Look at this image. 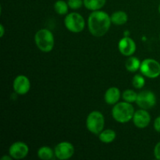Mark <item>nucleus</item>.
I'll return each mask as SVG.
<instances>
[{"instance_id": "6", "label": "nucleus", "mask_w": 160, "mask_h": 160, "mask_svg": "<svg viewBox=\"0 0 160 160\" xmlns=\"http://www.w3.org/2000/svg\"><path fill=\"white\" fill-rule=\"evenodd\" d=\"M140 70L147 78H156L160 75V63L154 59H145L141 63Z\"/></svg>"}, {"instance_id": "2", "label": "nucleus", "mask_w": 160, "mask_h": 160, "mask_svg": "<svg viewBox=\"0 0 160 160\" xmlns=\"http://www.w3.org/2000/svg\"><path fill=\"white\" fill-rule=\"evenodd\" d=\"M134 114V109L130 102H122L114 105L112 110V117L116 121L124 123L129 122L133 119Z\"/></svg>"}, {"instance_id": "7", "label": "nucleus", "mask_w": 160, "mask_h": 160, "mask_svg": "<svg viewBox=\"0 0 160 160\" xmlns=\"http://www.w3.org/2000/svg\"><path fill=\"white\" fill-rule=\"evenodd\" d=\"M136 103L141 109L147 110L156 104V97L151 91H143L138 94Z\"/></svg>"}, {"instance_id": "13", "label": "nucleus", "mask_w": 160, "mask_h": 160, "mask_svg": "<svg viewBox=\"0 0 160 160\" xmlns=\"http://www.w3.org/2000/svg\"><path fill=\"white\" fill-rule=\"evenodd\" d=\"M120 98V91L116 87L109 88L105 93L104 99L108 105H115Z\"/></svg>"}, {"instance_id": "10", "label": "nucleus", "mask_w": 160, "mask_h": 160, "mask_svg": "<svg viewBox=\"0 0 160 160\" xmlns=\"http://www.w3.org/2000/svg\"><path fill=\"white\" fill-rule=\"evenodd\" d=\"M14 92L18 95H25L28 93L31 88V82L28 77L24 75H19L13 81Z\"/></svg>"}, {"instance_id": "20", "label": "nucleus", "mask_w": 160, "mask_h": 160, "mask_svg": "<svg viewBox=\"0 0 160 160\" xmlns=\"http://www.w3.org/2000/svg\"><path fill=\"white\" fill-rule=\"evenodd\" d=\"M122 98L127 102H136V100L138 98V94L136 93L134 91L131 90V89H128V90H125L123 92V95H122Z\"/></svg>"}, {"instance_id": "21", "label": "nucleus", "mask_w": 160, "mask_h": 160, "mask_svg": "<svg viewBox=\"0 0 160 160\" xmlns=\"http://www.w3.org/2000/svg\"><path fill=\"white\" fill-rule=\"evenodd\" d=\"M145 84V78L140 74H136L135 76L133 78L132 80V84L135 88L141 89L144 87Z\"/></svg>"}, {"instance_id": "17", "label": "nucleus", "mask_w": 160, "mask_h": 160, "mask_svg": "<svg viewBox=\"0 0 160 160\" xmlns=\"http://www.w3.org/2000/svg\"><path fill=\"white\" fill-rule=\"evenodd\" d=\"M116 136L117 134H116L115 131L111 129H106L100 133L98 138L102 143L109 144L115 140Z\"/></svg>"}, {"instance_id": "15", "label": "nucleus", "mask_w": 160, "mask_h": 160, "mask_svg": "<svg viewBox=\"0 0 160 160\" xmlns=\"http://www.w3.org/2000/svg\"><path fill=\"white\" fill-rule=\"evenodd\" d=\"M106 0H84V6L92 11L99 10L105 6Z\"/></svg>"}, {"instance_id": "5", "label": "nucleus", "mask_w": 160, "mask_h": 160, "mask_svg": "<svg viewBox=\"0 0 160 160\" xmlns=\"http://www.w3.org/2000/svg\"><path fill=\"white\" fill-rule=\"evenodd\" d=\"M64 23L68 31L73 33L81 32L85 27V21L82 16L78 12H70L67 14Z\"/></svg>"}, {"instance_id": "26", "label": "nucleus", "mask_w": 160, "mask_h": 160, "mask_svg": "<svg viewBox=\"0 0 160 160\" xmlns=\"http://www.w3.org/2000/svg\"><path fill=\"white\" fill-rule=\"evenodd\" d=\"M12 159V157L11 156H4L3 157H2L1 160H11Z\"/></svg>"}, {"instance_id": "24", "label": "nucleus", "mask_w": 160, "mask_h": 160, "mask_svg": "<svg viewBox=\"0 0 160 160\" xmlns=\"http://www.w3.org/2000/svg\"><path fill=\"white\" fill-rule=\"evenodd\" d=\"M154 129L160 133V117H158L154 121Z\"/></svg>"}, {"instance_id": "8", "label": "nucleus", "mask_w": 160, "mask_h": 160, "mask_svg": "<svg viewBox=\"0 0 160 160\" xmlns=\"http://www.w3.org/2000/svg\"><path fill=\"white\" fill-rule=\"evenodd\" d=\"M55 156L60 160L69 159L74 153V147L71 143L62 142L55 147Z\"/></svg>"}, {"instance_id": "12", "label": "nucleus", "mask_w": 160, "mask_h": 160, "mask_svg": "<svg viewBox=\"0 0 160 160\" xmlns=\"http://www.w3.org/2000/svg\"><path fill=\"white\" fill-rule=\"evenodd\" d=\"M118 48L123 56H131L136 51V44L131 38L124 37L119 42Z\"/></svg>"}, {"instance_id": "27", "label": "nucleus", "mask_w": 160, "mask_h": 160, "mask_svg": "<svg viewBox=\"0 0 160 160\" xmlns=\"http://www.w3.org/2000/svg\"><path fill=\"white\" fill-rule=\"evenodd\" d=\"M159 13H160V5H159Z\"/></svg>"}, {"instance_id": "18", "label": "nucleus", "mask_w": 160, "mask_h": 160, "mask_svg": "<svg viewBox=\"0 0 160 160\" xmlns=\"http://www.w3.org/2000/svg\"><path fill=\"white\" fill-rule=\"evenodd\" d=\"M55 152L48 146H42L38 151V156L42 160H49L53 158Z\"/></svg>"}, {"instance_id": "1", "label": "nucleus", "mask_w": 160, "mask_h": 160, "mask_svg": "<svg viewBox=\"0 0 160 160\" xmlns=\"http://www.w3.org/2000/svg\"><path fill=\"white\" fill-rule=\"evenodd\" d=\"M111 23L110 16L106 12L100 10L93 11L88 20L89 31L95 37L104 36L110 28Z\"/></svg>"}, {"instance_id": "9", "label": "nucleus", "mask_w": 160, "mask_h": 160, "mask_svg": "<svg viewBox=\"0 0 160 160\" xmlns=\"http://www.w3.org/2000/svg\"><path fill=\"white\" fill-rule=\"evenodd\" d=\"M29 152L28 145L24 142H17L10 145L9 149V156L15 159H22L26 157Z\"/></svg>"}, {"instance_id": "11", "label": "nucleus", "mask_w": 160, "mask_h": 160, "mask_svg": "<svg viewBox=\"0 0 160 160\" xmlns=\"http://www.w3.org/2000/svg\"><path fill=\"white\" fill-rule=\"evenodd\" d=\"M150 121H151V117L149 112L146 109H142L134 112L133 122L137 128L141 129L145 128L148 126Z\"/></svg>"}, {"instance_id": "22", "label": "nucleus", "mask_w": 160, "mask_h": 160, "mask_svg": "<svg viewBox=\"0 0 160 160\" xmlns=\"http://www.w3.org/2000/svg\"><path fill=\"white\" fill-rule=\"evenodd\" d=\"M68 6L72 9H78L84 5V0H68Z\"/></svg>"}, {"instance_id": "23", "label": "nucleus", "mask_w": 160, "mask_h": 160, "mask_svg": "<svg viewBox=\"0 0 160 160\" xmlns=\"http://www.w3.org/2000/svg\"><path fill=\"white\" fill-rule=\"evenodd\" d=\"M154 156L156 159L160 160V142L156 144L154 148Z\"/></svg>"}, {"instance_id": "3", "label": "nucleus", "mask_w": 160, "mask_h": 160, "mask_svg": "<svg viewBox=\"0 0 160 160\" xmlns=\"http://www.w3.org/2000/svg\"><path fill=\"white\" fill-rule=\"evenodd\" d=\"M34 42L38 48L44 52L52 51L55 45L53 34L48 29H41L35 34Z\"/></svg>"}, {"instance_id": "16", "label": "nucleus", "mask_w": 160, "mask_h": 160, "mask_svg": "<svg viewBox=\"0 0 160 160\" xmlns=\"http://www.w3.org/2000/svg\"><path fill=\"white\" fill-rule=\"evenodd\" d=\"M125 67H126L127 70L129 72L135 73L136 71H138V70L140 69L141 62L137 57L130 56V57L127 59L126 62H125Z\"/></svg>"}, {"instance_id": "4", "label": "nucleus", "mask_w": 160, "mask_h": 160, "mask_svg": "<svg viewBox=\"0 0 160 160\" xmlns=\"http://www.w3.org/2000/svg\"><path fill=\"white\" fill-rule=\"evenodd\" d=\"M86 126L91 133L99 134L104 129L105 118L102 113L98 111H93L88 116Z\"/></svg>"}, {"instance_id": "19", "label": "nucleus", "mask_w": 160, "mask_h": 160, "mask_svg": "<svg viewBox=\"0 0 160 160\" xmlns=\"http://www.w3.org/2000/svg\"><path fill=\"white\" fill-rule=\"evenodd\" d=\"M68 3L62 0H58L54 4V9L59 15H65L68 12Z\"/></svg>"}, {"instance_id": "25", "label": "nucleus", "mask_w": 160, "mask_h": 160, "mask_svg": "<svg viewBox=\"0 0 160 160\" xmlns=\"http://www.w3.org/2000/svg\"><path fill=\"white\" fill-rule=\"evenodd\" d=\"M0 31H1V33H0V37L2 38L3 36H4V33H5V28L2 24L0 25Z\"/></svg>"}, {"instance_id": "14", "label": "nucleus", "mask_w": 160, "mask_h": 160, "mask_svg": "<svg viewBox=\"0 0 160 160\" xmlns=\"http://www.w3.org/2000/svg\"><path fill=\"white\" fill-rule=\"evenodd\" d=\"M112 23L115 25H123L128 22V14L123 11H117L110 16Z\"/></svg>"}]
</instances>
